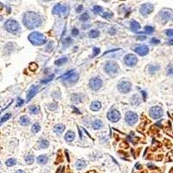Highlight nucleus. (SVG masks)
Here are the masks:
<instances>
[{"label":"nucleus","mask_w":173,"mask_h":173,"mask_svg":"<svg viewBox=\"0 0 173 173\" xmlns=\"http://www.w3.org/2000/svg\"><path fill=\"white\" fill-rule=\"evenodd\" d=\"M24 26L29 30H33L41 26L42 23V18L41 16L34 12H28L24 13L23 18Z\"/></svg>","instance_id":"f257e3e1"},{"label":"nucleus","mask_w":173,"mask_h":173,"mask_svg":"<svg viewBox=\"0 0 173 173\" xmlns=\"http://www.w3.org/2000/svg\"><path fill=\"white\" fill-rule=\"evenodd\" d=\"M158 17H160V19L163 23H167L168 21L171 20V17H172V14L171 12H166V11H162V12H159L158 14Z\"/></svg>","instance_id":"ddd939ff"},{"label":"nucleus","mask_w":173,"mask_h":173,"mask_svg":"<svg viewBox=\"0 0 173 173\" xmlns=\"http://www.w3.org/2000/svg\"><path fill=\"white\" fill-rule=\"evenodd\" d=\"M108 33L111 35V36H113V35L116 34V29L115 28H111L110 31H108Z\"/></svg>","instance_id":"de8ad7c7"},{"label":"nucleus","mask_w":173,"mask_h":173,"mask_svg":"<svg viewBox=\"0 0 173 173\" xmlns=\"http://www.w3.org/2000/svg\"><path fill=\"white\" fill-rule=\"evenodd\" d=\"M162 158H163V155H158V157L156 158V160H161Z\"/></svg>","instance_id":"13d9d810"},{"label":"nucleus","mask_w":173,"mask_h":173,"mask_svg":"<svg viewBox=\"0 0 173 173\" xmlns=\"http://www.w3.org/2000/svg\"><path fill=\"white\" fill-rule=\"evenodd\" d=\"M154 11V6L151 4H145L140 7V13L143 16H148Z\"/></svg>","instance_id":"f8f14e48"},{"label":"nucleus","mask_w":173,"mask_h":173,"mask_svg":"<svg viewBox=\"0 0 173 173\" xmlns=\"http://www.w3.org/2000/svg\"><path fill=\"white\" fill-rule=\"evenodd\" d=\"M138 120V116L134 112L129 111L126 114V122L128 126H134Z\"/></svg>","instance_id":"0eeeda50"},{"label":"nucleus","mask_w":173,"mask_h":173,"mask_svg":"<svg viewBox=\"0 0 173 173\" xmlns=\"http://www.w3.org/2000/svg\"><path fill=\"white\" fill-rule=\"evenodd\" d=\"M89 86H90V89L92 90L98 91L103 86V81L99 77H94V78H92L89 81Z\"/></svg>","instance_id":"6e6552de"},{"label":"nucleus","mask_w":173,"mask_h":173,"mask_svg":"<svg viewBox=\"0 0 173 173\" xmlns=\"http://www.w3.org/2000/svg\"><path fill=\"white\" fill-rule=\"evenodd\" d=\"M151 44H153V45H158L160 43V40H158V38H151L150 41Z\"/></svg>","instance_id":"79ce46f5"},{"label":"nucleus","mask_w":173,"mask_h":173,"mask_svg":"<svg viewBox=\"0 0 173 173\" xmlns=\"http://www.w3.org/2000/svg\"><path fill=\"white\" fill-rule=\"evenodd\" d=\"M38 90H39L38 85H32L27 94V101H30V100H31V99H32V98H33V97L37 94Z\"/></svg>","instance_id":"4468645a"},{"label":"nucleus","mask_w":173,"mask_h":173,"mask_svg":"<svg viewBox=\"0 0 173 173\" xmlns=\"http://www.w3.org/2000/svg\"><path fill=\"white\" fill-rule=\"evenodd\" d=\"M66 62H68V58L62 57V58H60L59 60H56V61L55 62V64L57 66H62L63 65V64H65Z\"/></svg>","instance_id":"cd10ccee"},{"label":"nucleus","mask_w":173,"mask_h":173,"mask_svg":"<svg viewBox=\"0 0 173 173\" xmlns=\"http://www.w3.org/2000/svg\"><path fill=\"white\" fill-rule=\"evenodd\" d=\"M38 69V65L36 64V63H35V62H32L30 64V69H31L32 72H35V71H36V69Z\"/></svg>","instance_id":"ea45409f"},{"label":"nucleus","mask_w":173,"mask_h":173,"mask_svg":"<svg viewBox=\"0 0 173 173\" xmlns=\"http://www.w3.org/2000/svg\"><path fill=\"white\" fill-rule=\"evenodd\" d=\"M29 111L31 114H37L39 113V108L36 106H32V107H30Z\"/></svg>","instance_id":"7c9ffc66"},{"label":"nucleus","mask_w":173,"mask_h":173,"mask_svg":"<svg viewBox=\"0 0 173 173\" xmlns=\"http://www.w3.org/2000/svg\"><path fill=\"white\" fill-rule=\"evenodd\" d=\"M140 98L137 95V94H135L132 97V105H134V106H138L140 104Z\"/></svg>","instance_id":"bb28decb"},{"label":"nucleus","mask_w":173,"mask_h":173,"mask_svg":"<svg viewBox=\"0 0 173 173\" xmlns=\"http://www.w3.org/2000/svg\"><path fill=\"white\" fill-rule=\"evenodd\" d=\"M120 147L121 148H124V149H127L129 147V145H128V143L126 142V141H123V142L120 144Z\"/></svg>","instance_id":"a18cd8bd"},{"label":"nucleus","mask_w":173,"mask_h":173,"mask_svg":"<svg viewBox=\"0 0 173 173\" xmlns=\"http://www.w3.org/2000/svg\"><path fill=\"white\" fill-rule=\"evenodd\" d=\"M75 166H76V168L78 170H81L85 168L86 166H87V163L84 161V160H78L76 162V164H75Z\"/></svg>","instance_id":"b1692460"},{"label":"nucleus","mask_w":173,"mask_h":173,"mask_svg":"<svg viewBox=\"0 0 173 173\" xmlns=\"http://www.w3.org/2000/svg\"><path fill=\"white\" fill-rule=\"evenodd\" d=\"M67 11L66 6H62L61 4H57L53 9V14L54 15H61V14H65Z\"/></svg>","instance_id":"dca6fc26"},{"label":"nucleus","mask_w":173,"mask_h":173,"mask_svg":"<svg viewBox=\"0 0 173 173\" xmlns=\"http://www.w3.org/2000/svg\"><path fill=\"white\" fill-rule=\"evenodd\" d=\"M50 146V142L48 140H45V139H42L41 140V142L39 143V148L40 149H46Z\"/></svg>","instance_id":"a878e982"},{"label":"nucleus","mask_w":173,"mask_h":173,"mask_svg":"<svg viewBox=\"0 0 173 173\" xmlns=\"http://www.w3.org/2000/svg\"><path fill=\"white\" fill-rule=\"evenodd\" d=\"M24 103V100H22V99H18V100H17V107H21V106H22V105H23V104Z\"/></svg>","instance_id":"09e8293b"},{"label":"nucleus","mask_w":173,"mask_h":173,"mask_svg":"<svg viewBox=\"0 0 173 173\" xmlns=\"http://www.w3.org/2000/svg\"><path fill=\"white\" fill-rule=\"evenodd\" d=\"M113 14L111 12H105V13H103V14H102V17H103L105 19L110 20L112 17H113Z\"/></svg>","instance_id":"e433bc0d"},{"label":"nucleus","mask_w":173,"mask_h":173,"mask_svg":"<svg viewBox=\"0 0 173 173\" xmlns=\"http://www.w3.org/2000/svg\"><path fill=\"white\" fill-rule=\"evenodd\" d=\"M16 173H25L23 171H22V170H19V171H17Z\"/></svg>","instance_id":"bf43d9fd"},{"label":"nucleus","mask_w":173,"mask_h":173,"mask_svg":"<svg viewBox=\"0 0 173 173\" xmlns=\"http://www.w3.org/2000/svg\"><path fill=\"white\" fill-rule=\"evenodd\" d=\"M19 123L22 126H28L31 123V120L28 118L27 116H22L19 119Z\"/></svg>","instance_id":"4be33fe9"},{"label":"nucleus","mask_w":173,"mask_h":173,"mask_svg":"<svg viewBox=\"0 0 173 173\" xmlns=\"http://www.w3.org/2000/svg\"><path fill=\"white\" fill-rule=\"evenodd\" d=\"M167 74L168 75H171L172 74V65L171 64H170L168 66V68H167Z\"/></svg>","instance_id":"c03bdc74"},{"label":"nucleus","mask_w":173,"mask_h":173,"mask_svg":"<svg viewBox=\"0 0 173 173\" xmlns=\"http://www.w3.org/2000/svg\"><path fill=\"white\" fill-rule=\"evenodd\" d=\"M117 88H118V90L121 94H127V93H129L132 90V83L130 81H121V82H119V84H118Z\"/></svg>","instance_id":"1a4fd4ad"},{"label":"nucleus","mask_w":173,"mask_h":173,"mask_svg":"<svg viewBox=\"0 0 173 173\" xmlns=\"http://www.w3.org/2000/svg\"><path fill=\"white\" fill-rule=\"evenodd\" d=\"M73 43V40L70 38V37H67V38L63 41V45H64V48H68L69 45H71Z\"/></svg>","instance_id":"72a5a7b5"},{"label":"nucleus","mask_w":173,"mask_h":173,"mask_svg":"<svg viewBox=\"0 0 173 173\" xmlns=\"http://www.w3.org/2000/svg\"><path fill=\"white\" fill-rule=\"evenodd\" d=\"M48 162V157L45 155H41L37 158V163L40 165H45Z\"/></svg>","instance_id":"5701e85b"},{"label":"nucleus","mask_w":173,"mask_h":173,"mask_svg":"<svg viewBox=\"0 0 173 173\" xmlns=\"http://www.w3.org/2000/svg\"><path fill=\"white\" fill-rule=\"evenodd\" d=\"M163 109H162L160 107L158 106H156V107H152L149 110V115L151 119H158L161 118L163 116Z\"/></svg>","instance_id":"423d86ee"},{"label":"nucleus","mask_w":173,"mask_h":173,"mask_svg":"<svg viewBox=\"0 0 173 173\" xmlns=\"http://www.w3.org/2000/svg\"><path fill=\"white\" fill-rule=\"evenodd\" d=\"M120 118H121V115H120L119 112L116 109L111 110L108 113V119L112 122H118Z\"/></svg>","instance_id":"9b49d317"},{"label":"nucleus","mask_w":173,"mask_h":173,"mask_svg":"<svg viewBox=\"0 0 173 173\" xmlns=\"http://www.w3.org/2000/svg\"><path fill=\"white\" fill-rule=\"evenodd\" d=\"M93 10H94V12L97 13V14H100V13H102L103 12V8L100 7L99 5H95V6H94L93 8Z\"/></svg>","instance_id":"c9c22d12"},{"label":"nucleus","mask_w":173,"mask_h":173,"mask_svg":"<svg viewBox=\"0 0 173 173\" xmlns=\"http://www.w3.org/2000/svg\"><path fill=\"white\" fill-rule=\"evenodd\" d=\"M82 9H83V6L82 5H80V6H78L76 9V12L79 13V12H82Z\"/></svg>","instance_id":"603ef678"},{"label":"nucleus","mask_w":173,"mask_h":173,"mask_svg":"<svg viewBox=\"0 0 173 173\" xmlns=\"http://www.w3.org/2000/svg\"><path fill=\"white\" fill-rule=\"evenodd\" d=\"M137 38H138V40H146V36H138Z\"/></svg>","instance_id":"6e6d98bb"},{"label":"nucleus","mask_w":173,"mask_h":173,"mask_svg":"<svg viewBox=\"0 0 173 173\" xmlns=\"http://www.w3.org/2000/svg\"><path fill=\"white\" fill-rule=\"evenodd\" d=\"M124 62L129 67H133L138 63V57L133 54H128L124 57Z\"/></svg>","instance_id":"9d476101"},{"label":"nucleus","mask_w":173,"mask_h":173,"mask_svg":"<svg viewBox=\"0 0 173 173\" xmlns=\"http://www.w3.org/2000/svg\"><path fill=\"white\" fill-rule=\"evenodd\" d=\"M104 70L105 72L108 74L110 76H114L118 74L119 71V66L117 64V62L113 61H108L106 62V64L104 66Z\"/></svg>","instance_id":"39448f33"},{"label":"nucleus","mask_w":173,"mask_h":173,"mask_svg":"<svg viewBox=\"0 0 173 173\" xmlns=\"http://www.w3.org/2000/svg\"><path fill=\"white\" fill-rule=\"evenodd\" d=\"M41 130V127L38 123H35L33 126H32V128H31V131L33 132L34 133H36L38 132L39 131Z\"/></svg>","instance_id":"473e14b6"},{"label":"nucleus","mask_w":173,"mask_h":173,"mask_svg":"<svg viewBox=\"0 0 173 173\" xmlns=\"http://www.w3.org/2000/svg\"><path fill=\"white\" fill-rule=\"evenodd\" d=\"M64 130H65V126L62 125V124H58L54 128L55 132L57 133V134H62V132H64Z\"/></svg>","instance_id":"aec40b11"},{"label":"nucleus","mask_w":173,"mask_h":173,"mask_svg":"<svg viewBox=\"0 0 173 173\" xmlns=\"http://www.w3.org/2000/svg\"><path fill=\"white\" fill-rule=\"evenodd\" d=\"M4 29L9 32L13 35L19 34L21 31V27H20L19 23H17L16 20L9 19L7 20L4 23Z\"/></svg>","instance_id":"7ed1b4c3"},{"label":"nucleus","mask_w":173,"mask_h":173,"mask_svg":"<svg viewBox=\"0 0 173 173\" xmlns=\"http://www.w3.org/2000/svg\"><path fill=\"white\" fill-rule=\"evenodd\" d=\"M53 50H54V42H49V44H48L46 46V48H45V50H46L48 53H50V52H52Z\"/></svg>","instance_id":"f704fd0d"},{"label":"nucleus","mask_w":173,"mask_h":173,"mask_svg":"<svg viewBox=\"0 0 173 173\" xmlns=\"http://www.w3.org/2000/svg\"><path fill=\"white\" fill-rule=\"evenodd\" d=\"M166 34L169 36V37H172V30L171 29V30H167V31H166Z\"/></svg>","instance_id":"49530a36"},{"label":"nucleus","mask_w":173,"mask_h":173,"mask_svg":"<svg viewBox=\"0 0 173 173\" xmlns=\"http://www.w3.org/2000/svg\"><path fill=\"white\" fill-rule=\"evenodd\" d=\"M49 107H50V110H55V109L57 108V105H56V104L53 103V104H50Z\"/></svg>","instance_id":"8fccbe9b"},{"label":"nucleus","mask_w":173,"mask_h":173,"mask_svg":"<svg viewBox=\"0 0 173 173\" xmlns=\"http://www.w3.org/2000/svg\"><path fill=\"white\" fill-rule=\"evenodd\" d=\"M17 164V160L16 158H9L8 160H6L5 162V165L9 167H12V166H14Z\"/></svg>","instance_id":"c756f323"},{"label":"nucleus","mask_w":173,"mask_h":173,"mask_svg":"<svg viewBox=\"0 0 173 173\" xmlns=\"http://www.w3.org/2000/svg\"><path fill=\"white\" fill-rule=\"evenodd\" d=\"M0 166H1V163H0Z\"/></svg>","instance_id":"680f3d73"},{"label":"nucleus","mask_w":173,"mask_h":173,"mask_svg":"<svg viewBox=\"0 0 173 173\" xmlns=\"http://www.w3.org/2000/svg\"><path fill=\"white\" fill-rule=\"evenodd\" d=\"M134 51L139 55L141 56H145L146 55L149 53V48L146 46V45H141V46H138L137 48H135Z\"/></svg>","instance_id":"2eb2a0df"},{"label":"nucleus","mask_w":173,"mask_h":173,"mask_svg":"<svg viewBox=\"0 0 173 173\" xmlns=\"http://www.w3.org/2000/svg\"><path fill=\"white\" fill-rule=\"evenodd\" d=\"M34 156L33 155H31V154H29L27 155L26 157H25V161L27 163L28 165H31V164H33L34 163Z\"/></svg>","instance_id":"2f4dec72"},{"label":"nucleus","mask_w":173,"mask_h":173,"mask_svg":"<svg viewBox=\"0 0 173 173\" xmlns=\"http://www.w3.org/2000/svg\"><path fill=\"white\" fill-rule=\"evenodd\" d=\"M145 32L149 35L152 34L154 32V28L151 27V26H146L145 27Z\"/></svg>","instance_id":"4c0bfd02"},{"label":"nucleus","mask_w":173,"mask_h":173,"mask_svg":"<svg viewBox=\"0 0 173 173\" xmlns=\"http://www.w3.org/2000/svg\"><path fill=\"white\" fill-rule=\"evenodd\" d=\"M74 138H75V134L72 131L67 132V133L64 136V138H65V140L67 142H72L74 139Z\"/></svg>","instance_id":"f3484780"},{"label":"nucleus","mask_w":173,"mask_h":173,"mask_svg":"<svg viewBox=\"0 0 173 173\" xmlns=\"http://www.w3.org/2000/svg\"><path fill=\"white\" fill-rule=\"evenodd\" d=\"M147 166H148L149 168H151V169H157V167H156V166H154L153 165H151V164H148Z\"/></svg>","instance_id":"864d4df0"},{"label":"nucleus","mask_w":173,"mask_h":173,"mask_svg":"<svg viewBox=\"0 0 173 173\" xmlns=\"http://www.w3.org/2000/svg\"><path fill=\"white\" fill-rule=\"evenodd\" d=\"M89 36L90 38H97L100 36V31H96V30H92L89 31Z\"/></svg>","instance_id":"393cba45"},{"label":"nucleus","mask_w":173,"mask_h":173,"mask_svg":"<svg viewBox=\"0 0 173 173\" xmlns=\"http://www.w3.org/2000/svg\"><path fill=\"white\" fill-rule=\"evenodd\" d=\"M28 39L34 46H42L47 42L46 36L37 31H34L31 33L28 36Z\"/></svg>","instance_id":"f03ea898"},{"label":"nucleus","mask_w":173,"mask_h":173,"mask_svg":"<svg viewBox=\"0 0 173 173\" xmlns=\"http://www.w3.org/2000/svg\"><path fill=\"white\" fill-rule=\"evenodd\" d=\"M140 24H139V23L138 22H137V21H132L131 23H130V29H131L132 31H133V32H137V31L138 30H139L140 29Z\"/></svg>","instance_id":"6ab92c4d"},{"label":"nucleus","mask_w":173,"mask_h":173,"mask_svg":"<svg viewBox=\"0 0 173 173\" xmlns=\"http://www.w3.org/2000/svg\"><path fill=\"white\" fill-rule=\"evenodd\" d=\"M93 57H94V56H96L98 55L100 53V50L99 48H94V50H93Z\"/></svg>","instance_id":"37998d69"},{"label":"nucleus","mask_w":173,"mask_h":173,"mask_svg":"<svg viewBox=\"0 0 173 173\" xmlns=\"http://www.w3.org/2000/svg\"><path fill=\"white\" fill-rule=\"evenodd\" d=\"M135 167H136V168H137L138 170L141 169V168H142V166H141V165H140L139 163H138V164H137V165L135 166Z\"/></svg>","instance_id":"5fc2aeb1"},{"label":"nucleus","mask_w":173,"mask_h":173,"mask_svg":"<svg viewBox=\"0 0 173 173\" xmlns=\"http://www.w3.org/2000/svg\"><path fill=\"white\" fill-rule=\"evenodd\" d=\"M101 108V103L100 101H94L90 105V109L94 112H97Z\"/></svg>","instance_id":"a211bd4d"},{"label":"nucleus","mask_w":173,"mask_h":173,"mask_svg":"<svg viewBox=\"0 0 173 173\" xmlns=\"http://www.w3.org/2000/svg\"><path fill=\"white\" fill-rule=\"evenodd\" d=\"M141 94H142L143 96H144V100H146V93L145 92V91H142V92H141Z\"/></svg>","instance_id":"4d7b16f0"},{"label":"nucleus","mask_w":173,"mask_h":173,"mask_svg":"<svg viewBox=\"0 0 173 173\" xmlns=\"http://www.w3.org/2000/svg\"><path fill=\"white\" fill-rule=\"evenodd\" d=\"M89 19V15L87 13V12L83 13V14L81 15V17H80V20H81V21H83V22L88 21Z\"/></svg>","instance_id":"58836bf2"},{"label":"nucleus","mask_w":173,"mask_h":173,"mask_svg":"<svg viewBox=\"0 0 173 173\" xmlns=\"http://www.w3.org/2000/svg\"><path fill=\"white\" fill-rule=\"evenodd\" d=\"M54 77H55V74H51V75H50L48 78H46V79H44L43 81H42V83H43V84L45 83V84H46V83H48V82H50V81H52V80L54 79Z\"/></svg>","instance_id":"a19ab883"},{"label":"nucleus","mask_w":173,"mask_h":173,"mask_svg":"<svg viewBox=\"0 0 173 173\" xmlns=\"http://www.w3.org/2000/svg\"><path fill=\"white\" fill-rule=\"evenodd\" d=\"M42 1H46V2H49V1H51V0H42Z\"/></svg>","instance_id":"052dcab7"},{"label":"nucleus","mask_w":173,"mask_h":173,"mask_svg":"<svg viewBox=\"0 0 173 173\" xmlns=\"http://www.w3.org/2000/svg\"><path fill=\"white\" fill-rule=\"evenodd\" d=\"M62 79L63 80L64 84H67L68 86H71L76 83L79 79V74L74 73V70H71L68 73H66L64 75H62Z\"/></svg>","instance_id":"20e7f679"},{"label":"nucleus","mask_w":173,"mask_h":173,"mask_svg":"<svg viewBox=\"0 0 173 173\" xmlns=\"http://www.w3.org/2000/svg\"><path fill=\"white\" fill-rule=\"evenodd\" d=\"M92 127L94 129H95V130H99V129L102 128V127H103V122H102L100 119H96V120L93 123Z\"/></svg>","instance_id":"412c9836"},{"label":"nucleus","mask_w":173,"mask_h":173,"mask_svg":"<svg viewBox=\"0 0 173 173\" xmlns=\"http://www.w3.org/2000/svg\"><path fill=\"white\" fill-rule=\"evenodd\" d=\"M79 34V31L77 30V29H73V31H72V35H73L74 36H78Z\"/></svg>","instance_id":"3c124183"},{"label":"nucleus","mask_w":173,"mask_h":173,"mask_svg":"<svg viewBox=\"0 0 173 173\" xmlns=\"http://www.w3.org/2000/svg\"><path fill=\"white\" fill-rule=\"evenodd\" d=\"M159 66L158 65H151L150 67H149V72H150V74H155L158 70H159Z\"/></svg>","instance_id":"c85d7f7f"}]
</instances>
